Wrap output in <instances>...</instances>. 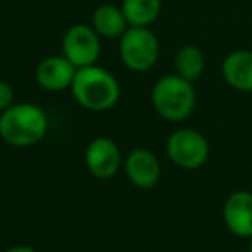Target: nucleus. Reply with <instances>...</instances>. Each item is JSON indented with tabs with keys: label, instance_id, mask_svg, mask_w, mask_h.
Masks as SVG:
<instances>
[{
	"label": "nucleus",
	"instance_id": "f257e3e1",
	"mask_svg": "<svg viewBox=\"0 0 252 252\" xmlns=\"http://www.w3.org/2000/svg\"><path fill=\"white\" fill-rule=\"evenodd\" d=\"M49 130L45 111L32 102L12 104L0 114V138L11 147L26 149L40 144Z\"/></svg>",
	"mask_w": 252,
	"mask_h": 252
},
{
	"label": "nucleus",
	"instance_id": "f03ea898",
	"mask_svg": "<svg viewBox=\"0 0 252 252\" xmlns=\"http://www.w3.org/2000/svg\"><path fill=\"white\" fill-rule=\"evenodd\" d=\"M69 90L78 105L94 112L109 111L121 97L118 78L97 64L76 69Z\"/></svg>",
	"mask_w": 252,
	"mask_h": 252
},
{
	"label": "nucleus",
	"instance_id": "7ed1b4c3",
	"mask_svg": "<svg viewBox=\"0 0 252 252\" xmlns=\"http://www.w3.org/2000/svg\"><path fill=\"white\" fill-rule=\"evenodd\" d=\"M154 111L169 123H182L192 116L197 104L193 83L178 74H166L154 83L151 92Z\"/></svg>",
	"mask_w": 252,
	"mask_h": 252
},
{
	"label": "nucleus",
	"instance_id": "20e7f679",
	"mask_svg": "<svg viewBox=\"0 0 252 252\" xmlns=\"http://www.w3.org/2000/svg\"><path fill=\"white\" fill-rule=\"evenodd\" d=\"M119 57L130 71L145 73L159 59V40L151 28L130 26L119 38Z\"/></svg>",
	"mask_w": 252,
	"mask_h": 252
},
{
	"label": "nucleus",
	"instance_id": "39448f33",
	"mask_svg": "<svg viewBox=\"0 0 252 252\" xmlns=\"http://www.w3.org/2000/svg\"><path fill=\"white\" fill-rule=\"evenodd\" d=\"M209 142L193 128H180L168 137L166 156L180 169L193 171L202 168L209 159Z\"/></svg>",
	"mask_w": 252,
	"mask_h": 252
},
{
	"label": "nucleus",
	"instance_id": "423d86ee",
	"mask_svg": "<svg viewBox=\"0 0 252 252\" xmlns=\"http://www.w3.org/2000/svg\"><path fill=\"white\" fill-rule=\"evenodd\" d=\"M61 50L63 56L78 69L94 66L100 57V36L92 28V25H73L64 33Z\"/></svg>",
	"mask_w": 252,
	"mask_h": 252
},
{
	"label": "nucleus",
	"instance_id": "0eeeda50",
	"mask_svg": "<svg viewBox=\"0 0 252 252\" xmlns=\"http://www.w3.org/2000/svg\"><path fill=\"white\" fill-rule=\"evenodd\" d=\"M123 154L114 140L107 137H97L87 145L85 166L92 176L98 180H109L123 168Z\"/></svg>",
	"mask_w": 252,
	"mask_h": 252
},
{
	"label": "nucleus",
	"instance_id": "6e6552de",
	"mask_svg": "<svg viewBox=\"0 0 252 252\" xmlns=\"http://www.w3.org/2000/svg\"><path fill=\"white\" fill-rule=\"evenodd\" d=\"M126 178L140 190H152L161 180V162L149 149H135L123 162Z\"/></svg>",
	"mask_w": 252,
	"mask_h": 252
},
{
	"label": "nucleus",
	"instance_id": "1a4fd4ad",
	"mask_svg": "<svg viewBox=\"0 0 252 252\" xmlns=\"http://www.w3.org/2000/svg\"><path fill=\"white\" fill-rule=\"evenodd\" d=\"M223 221L230 233L238 238L252 237V192L237 190L223 204Z\"/></svg>",
	"mask_w": 252,
	"mask_h": 252
},
{
	"label": "nucleus",
	"instance_id": "9d476101",
	"mask_svg": "<svg viewBox=\"0 0 252 252\" xmlns=\"http://www.w3.org/2000/svg\"><path fill=\"white\" fill-rule=\"evenodd\" d=\"M76 69L78 67L73 66L63 54L49 56L38 63L35 69V80L47 92H64L73 85Z\"/></svg>",
	"mask_w": 252,
	"mask_h": 252
},
{
	"label": "nucleus",
	"instance_id": "9b49d317",
	"mask_svg": "<svg viewBox=\"0 0 252 252\" xmlns=\"http://www.w3.org/2000/svg\"><path fill=\"white\" fill-rule=\"evenodd\" d=\"M221 76L228 87L242 94H252V50L230 52L221 63Z\"/></svg>",
	"mask_w": 252,
	"mask_h": 252
},
{
	"label": "nucleus",
	"instance_id": "f8f14e48",
	"mask_svg": "<svg viewBox=\"0 0 252 252\" xmlns=\"http://www.w3.org/2000/svg\"><path fill=\"white\" fill-rule=\"evenodd\" d=\"M92 28L100 38H121L123 33L130 28L123 9L112 4L98 5L92 16Z\"/></svg>",
	"mask_w": 252,
	"mask_h": 252
},
{
	"label": "nucleus",
	"instance_id": "ddd939ff",
	"mask_svg": "<svg viewBox=\"0 0 252 252\" xmlns=\"http://www.w3.org/2000/svg\"><path fill=\"white\" fill-rule=\"evenodd\" d=\"M121 9L130 26L149 28L161 14L162 2L161 0H123Z\"/></svg>",
	"mask_w": 252,
	"mask_h": 252
},
{
	"label": "nucleus",
	"instance_id": "4468645a",
	"mask_svg": "<svg viewBox=\"0 0 252 252\" xmlns=\"http://www.w3.org/2000/svg\"><path fill=\"white\" fill-rule=\"evenodd\" d=\"M206 69V56L197 45H183L175 54V73L195 83Z\"/></svg>",
	"mask_w": 252,
	"mask_h": 252
},
{
	"label": "nucleus",
	"instance_id": "2eb2a0df",
	"mask_svg": "<svg viewBox=\"0 0 252 252\" xmlns=\"http://www.w3.org/2000/svg\"><path fill=\"white\" fill-rule=\"evenodd\" d=\"M14 104V90L7 81L0 80V114Z\"/></svg>",
	"mask_w": 252,
	"mask_h": 252
},
{
	"label": "nucleus",
	"instance_id": "dca6fc26",
	"mask_svg": "<svg viewBox=\"0 0 252 252\" xmlns=\"http://www.w3.org/2000/svg\"><path fill=\"white\" fill-rule=\"evenodd\" d=\"M4 252H38V251L30 247V245H12V247H9L7 251H4Z\"/></svg>",
	"mask_w": 252,
	"mask_h": 252
},
{
	"label": "nucleus",
	"instance_id": "f3484780",
	"mask_svg": "<svg viewBox=\"0 0 252 252\" xmlns=\"http://www.w3.org/2000/svg\"><path fill=\"white\" fill-rule=\"evenodd\" d=\"M247 252H252V237L249 238V247H247Z\"/></svg>",
	"mask_w": 252,
	"mask_h": 252
}]
</instances>
